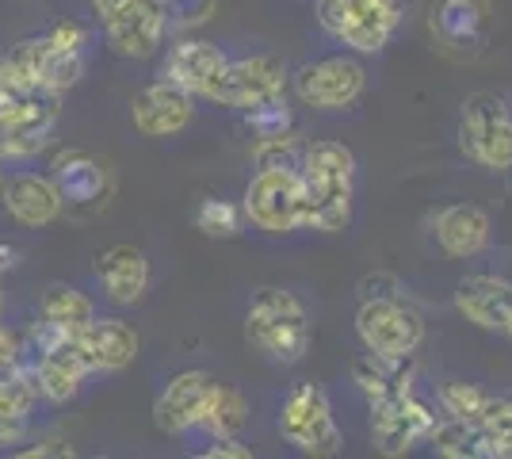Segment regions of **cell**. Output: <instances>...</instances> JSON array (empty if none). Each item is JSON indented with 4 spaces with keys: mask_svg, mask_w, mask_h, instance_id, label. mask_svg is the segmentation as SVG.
Wrapping results in <instances>:
<instances>
[{
    "mask_svg": "<svg viewBox=\"0 0 512 459\" xmlns=\"http://www.w3.org/2000/svg\"><path fill=\"white\" fill-rule=\"evenodd\" d=\"M302 192H306V230L341 234L352 222V176L356 157L341 142H314L299 161Z\"/></svg>",
    "mask_w": 512,
    "mask_h": 459,
    "instance_id": "obj_1",
    "label": "cell"
},
{
    "mask_svg": "<svg viewBox=\"0 0 512 459\" xmlns=\"http://www.w3.org/2000/svg\"><path fill=\"white\" fill-rule=\"evenodd\" d=\"M245 341L260 356H268L272 364H299L310 349L306 306L283 287L256 291L249 310H245Z\"/></svg>",
    "mask_w": 512,
    "mask_h": 459,
    "instance_id": "obj_2",
    "label": "cell"
},
{
    "mask_svg": "<svg viewBox=\"0 0 512 459\" xmlns=\"http://www.w3.org/2000/svg\"><path fill=\"white\" fill-rule=\"evenodd\" d=\"M321 27L360 54H379L398 23H402V4L398 0H318Z\"/></svg>",
    "mask_w": 512,
    "mask_h": 459,
    "instance_id": "obj_3",
    "label": "cell"
},
{
    "mask_svg": "<svg viewBox=\"0 0 512 459\" xmlns=\"http://www.w3.org/2000/svg\"><path fill=\"white\" fill-rule=\"evenodd\" d=\"M245 219L264 234L306 230V192L299 169H260L245 188Z\"/></svg>",
    "mask_w": 512,
    "mask_h": 459,
    "instance_id": "obj_4",
    "label": "cell"
},
{
    "mask_svg": "<svg viewBox=\"0 0 512 459\" xmlns=\"http://www.w3.org/2000/svg\"><path fill=\"white\" fill-rule=\"evenodd\" d=\"M459 146L486 169H512V115L490 92L470 96L459 111Z\"/></svg>",
    "mask_w": 512,
    "mask_h": 459,
    "instance_id": "obj_5",
    "label": "cell"
},
{
    "mask_svg": "<svg viewBox=\"0 0 512 459\" xmlns=\"http://www.w3.org/2000/svg\"><path fill=\"white\" fill-rule=\"evenodd\" d=\"M279 433L306 456H337L341 452V429L333 421L329 398L314 383H302L287 394L279 410Z\"/></svg>",
    "mask_w": 512,
    "mask_h": 459,
    "instance_id": "obj_6",
    "label": "cell"
},
{
    "mask_svg": "<svg viewBox=\"0 0 512 459\" xmlns=\"http://www.w3.org/2000/svg\"><path fill=\"white\" fill-rule=\"evenodd\" d=\"M50 180L58 184V196H62L65 211H73V215H96V211L107 207V199L115 196L111 165L100 161L96 153L77 150V146L54 153Z\"/></svg>",
    "mask_w": 512,
    "mask_h": 459,
    "instance_id": "obj_7",
    "label": "cell"
},
{
    "mask_svg": "<svg viewBox=\"0 0 512 459\" xmlns=\"http://www.w3.org/2000/svg\"><path fill=\"white\" fill-rule=\"evenodd\" d=\"M356 329L367 352L375 356H413L421 337H425V322L409 303L394 299H363L360 314H356Z\"/></svg>",
    "mask_w": 512,
    "mask_h": 459,
    "instance_id": "obj_8",
    "label": "cell"
},
{
    "mask_svg": "<svg viewBox=\"0 0 512 459\" xmlns=\"http://www.w3.org/2000/svg\"><path fill=\"white\" fill-rule=\"evenodd\" d=\"M58 123V96L54 92H23L0 108V157H35L46 150Z\"/></svg>",
    "mask_w": 512,
    "mask_h": 459,
    "instance_id": "obj_9",
    "label": "cell"
},
{
    "mask_svg": "<svg viewBox=\"0 0 512 459\" xmlns=\"http://www.w3.org/2000/svg\"><path fill=\"white\" fill-rule=\"evenodd\" d=\"M432 429H436V414L413 391L371 402V440L383 456H406L421 440L432 437Z\"/></svg>",
    "mask_w": 512,
    "mask_h": 459,
    "instance_id": "obj_10",
    "label": "cell"
},
{
    "mask_svg": "<svg viewBox=\"0 0 512 459\" xmlns=\"http://www.w3.org/2000/svg\"><path fill=\"white\" fill-rule=\"evenodd\" d=\"M363 81L367 73L356 58L348 54H333V58H321V62H310L295 73V92L306 108L318 111H344L360 100Z\"/></svg>",
    "mask_w": 512,
    "mask_h": 459,
    "instance_id": "obj_11",
    "label": "cell"
},
{
    "mask_svg": "<svg viewBox=\"0 0 512 459\" xmlns=\"http://www.w3.org/2000/svg\"><path fill=\"white\" fill-rule=\"evenodd\" d=\"M287 88V69L272 54H256V58H241V62H226L222 81L214 88V104L222 108L249 111L264 100H276Z\"/></svg>",
    "mask_w": 512,
    "mask_h": 459,
    "instance_id": "obj_12",
    "label": "cell"
},
{
    "mask_svg": "<svg viewBox=\"0 0 512 459\" xmlns=\"http://www.w3.org/2000/svg\"><path fill=\"white\" fill-rule=\"evenodd\" d=\"M104 31L115 54L142 62V58L157 54L169 27H165V12L157 0H127L123 8H115L104 20Z\"/></svg>",
    "mask_w": 512,
    "mask_h": 459,
    "instance_id": "obj_13",
    "label": "cell"
},
{
    "mask_svg": "<svg viewBox=\"0 0 512 459\" xmlns=\"http://www.w3.org/2000/svg\"><path fill=\"white\" fill-rule=\"evenodd\" d=\"M0 203H4V211L20 222V226H27V230L50 226V222H58L65 215L58 184L50 180V173H35V169H20V173L4 176Z\"/></svg>",
    "mask_w": 512,
    "mask_h": 459,
    "instance_id": "obj_14",
    "label": "cell"
},
{
    "mask_svg": "<svg viewBox=\"0 0 512 459\" xmlns=\"http://www.w3.org/2000/svg\"><path fill=\"white\" fill-rule=\"evenodd\" d=\"M192 92L176 88L172 81H150L146 88L134 92L130 100V119L146 138H172L192 123Z\"/></svg>",
    "mask_w": 512,
    "mask_h": 459,
    "instance_id": "obj_15",
    "label": "cell"
},
{
    "mask_svg": "<svg viewBox=\"0 0 512 459\" xmlns=\"http://www.w3.org/2000/svg\"><path fill=\"white\" fill-rule=\"evenodd\" d=\"M214 379L207 372H180L165 383V391L157 394L153 402V425L169 437H184L199 429V417H203V406L211 398Z\"/></svg>",
    "mask_w": 512,
    "mask_h": 459,
    "instance_id": "obj_16",
    "label": "cell"
},
{
    "mask_svg": "<svg viewBox=\"0 0 512 459\" xmlns=\"http://www.w3.org/2000/svg\"><path fill=\"white\" fill-rule=\"evenodd\" d=\"M222 69H226V54L214 43L180 39V43L165 54L161 77L172 81L176 88H184V92H192V96H207V100H211L218 81H222Z\"/></svg>",
    "mask_w": 512,
    "mask_h": 459,
    "instance_id": "obj_17",
    "label": "cell"
},
{
    "mask_svg": "<svg viewBox=\"0 0 512 459\" xmlns=\"http://www.w3.org/2000/svg\"><path fill=\"white\" fill-rule=\"evenodd\" d=\"M77 345L85 352L88 372H123L138 356V333L123 318H92L77 333Z\"/></svg>",
    "mask_w": 512,
    "mask_h": 459,
    "instance_id": "obj_18",
    "label": "cell"
},
{
    "mask_svg": "<svg viewBox=\"0 0 512 459\" xmlns=\"http://www.w3.org/2000/svg\"><path fill=\"white\" fill-rule=\"evenodd\" d=\"M96 280L111 303L134 306L150 287V261L138 245H111L96 257Z\"/></svg>",
    "mask_w": 512,
    "mask_h": 459,
    "instance_id": "obj_19",
    "label": "cell"
},
{
    "mask_svg": "<svg viewBox=\"0 0 512 459\" xmlns=\"http://www.w3.org/2000/svg\"><path fill=\"white\" fill-rule=\"evenodd\" d=\"M27 368L35 372L39 394H43L46 402H54V406L69 402L73 394L81 391V383H85V375H88L85 352L77 345V337H62L58 345H50V349H46L35 364H27Z\"/></svg>",
    "mask_w": 512,
    "mask_h": 459,
    "instance_id": "obj_20",
    "label": "cell"
},
{
    "mask_svg": "<svg viewBox=\"0 0 512 459\" xmlns=\"http://www.w3.org/2000/svg\"><path fill=\"white\" fill-rule=\"evenodd\" d=\"M455 306L478 329L505 333L512 318V284L501 276H467L455 291Z\"/></svg>",
    "mask_w": 512,
    "mask_h": 459,
    "instance_id": "obj_21",
    "label": "cell"
},
{
    "mask_svg": "<svg viewBox=\"0 0 512 459\" xmlns=\"http://www.w3.org/2000/svg\"><path fill=\"white\" fill-rule=\"evenodd\" d=\"M432 35L448 50H478L482 35H486V12L482 0H440L432 8Z\"/></svg>",
    "mask_w": 512,
    "mask_h": 459,
    "instance_id": "obj_22",
    "label": "cell"
},
{
    "mask_svg": "<svg viewBox=\"0 0 512 459\" xmlns=\"http://www.w3.org/2000/svg\"><path fill=\"white\" fill-rule=\"evenodd\" d=\"M436 238H440L448 257H474L490 241V215L482 207H470V203L444 207L436 215Z\"/></svg>",
    "mask_w": 512,
    "mask_h": 459,
    "instance_id": "obj_23",
    "label": "cell"
},
{
    "mask_svg": "<svg viewBox=\"0 0 512 459\" xmlns=\"http://www.w3.org/2000/svg\"><path fill=\"white\" fill-rule=\"evenodd\" d=\"M352 379L367 394V402H379L390 394L413 391L417 368H413V356H375V352H367L360 360H352Z\"/></svg>",
    "mask_w": 512,
    "mask_h": 459,
    "instance_id": "obj_24",
    "label": "cell"
},
{
    "mask_svg": "<svg viewBox=\"0 0 512 459\" xmlns=\"http://www.w3.org/2000/svg\"><path fill=\"white\" fill-rule=\"evenodd\" d=\"M39 318L50 322L62 337H77L96 318V306H92L85 291H77L73 284H50L39 295Z\"/></svg>",
    "mask_w": 512,
    "mask_h": 459,
    "instance_id": "obj_25",
    "label": "cell"
},
{
    "mask_svg": "<svg viewBox=\"0 0 512 459\" xmlns=\"http://www.w3.org/2000/svg\"><path fill=\"white\" fill-rule=\"evenodd\" d=\"M249 425V402L245 394L230 387V383H218L214 379L211 398L203 406V417H199V429L211 433V437H237L241 429Z\"/></svg>",
    "mask_w": 512,
    "mask_h": 459,
    "instance_id": "obj_26",
    "label": "cell"
},
{
    "mask_svg": "<svg viewBox=\"0 0 512 459\" xmlns=\"http://www.w3.org/2000/svg\"><path fill=\"white\" fill-rule=\"evenodd\" d=\"M81 77H85V50L58 46L50 35H46L43 54H39V88H43V92H54V96H62V92H69Z\"/></svg>",
    "mask_w": 512,
    "mask_h": 459,
    "instance_id": "obj_27",
    "label": "cell"
},
{
    "mask_svg": "<svg viewBox=\"0 0 512 459\" xmlns=\"http://www.w3.org/2000/svg\"><path fill=\"white\" fill-rule=\"evenodd\" d=\"M478 459H512V402L493 398L478 421Z\"/></svg>",
    "mask_w": 512,
    "mask_h": 459,
    "instance_id": "obj_28",
    "label": "cell"
},
{
    "mask_svg": "<svg viewBox=\"0 0 512 459\" xmlns=\"http://www.w3.org/2000/svg\"><path fill=\"white\" fill-rule=\"evenodd\" d=\"M440 406L455 421H474L478 425L486 417V410L493 406V394H486L474 383H444L440 387Z\"/></svg>",
    "mask_w": 512,
    "mask_h": 459,
    "instance_id": "obj_29",
    "label": "cell"
},
{
    "mask_svg": "<svg viewBox=\"0 0 512 459\" xmlns=\"http://www.w3.org/2000/svg\"><path fill=\"white\" fill-rule=\"evenodd\" d=\"M428 444L448 459H478V425L474 421H455V417H448L444 425L436 421Z\"/></svg>",
    "mask_w": 512,
    "mask_h": 459,
    "instance_id": "obj_30",
    "label": "cell"
},
{
    "mask_svg": "<svg viewBox=\"0 0 512 459\" xmlns=\"http://www.w3.org/2000/svg\"><path fill=\"white\" fill-rule=\"evenodd\" d=\"M39 398H43V394H39L35 372L23 364L20 372L12 375V379H4V383H0V414L16 417V421H27Z\"/></svg>",
    "mask_w": 512,
    "mask_h": 459,
    "instance_id": "obj_31",
    "label": "cell"
},
{
    "mask_svg": "<svg viewBox=\"0 0 512 459\" xmlns=\"http://www.w3.org/2000/svg\"><path fill=\"white\" fill-rule=\"evenodd\" d=\"M245 127L256 138H283V134H295V111L283 96H276V100H264L245 111Z\"/></svg>",
    "mask_w": 512,
    "mask_h": 459,
    "instance_id": "obj_32",
    "label": "cell"
},
{
    "mask_svg": "<svg viewBox=\"0 0 512 459\" xmlns=\"http://www.w3.org/2000/svg\"><path fill=\"white\" fill-rule=\"evenodd\" d=\"M195 226L207 238H237L241 234V207L230 199H203L195 211Z\"/></svg>",
    "mask_w": 512,
    "mask_h": 459,
    "instance_id": "obj_33",
    "label": "cell"
},
{
    "mask_svg": "<svg viewBox=\"0 0 512 459\" xmlns=\"http://www.w3.org/2000/svg\"><path fill=\"white\" fill-rule=\"evenodd\" d=\"M253 157L260 169H299L302 150L295 134H283V138H256Z\"/></svg>",
    "mask_w": 512,
    "mask_h": 459,
    "instance_id": "obj_34",
    "label": "cell"
},
{
    "mask_svg": "<svg viewBox=\"0 0 512 459\" xmlns=\"http://www.w3.org/2000/svg\"><path fill=\"white\" fill-rule=\"evenodd\" d=\"M161 12H165V27L172 31H188V27H199V23L211 20L214 0H157Z\"/></svg>",
    "mask_w": 512,
    "mask_h": 459,
    "instance_id": "obj_35",
    "label": "cell"
},
{
    "mask_svg": "<svg viewBox=\"0 0 512 459\" xmlns=\"http://www.w3.org/2000/svg\"><path fill=\"white\" fill-rule=\"evenodd\" d=\"M23 364H27V360H23V337L16 329L0 326V383L12 379Z\"/></svg>",
    "mask_w": 512,
    "mask_h": 459,
    "instance_id": "obj_36",
    "label": "cell"
},
{
    "mask_svg": "<svg viewBox=\"0 0 512 459\" xmlns=\"http://www.w3.org/2000/svg\"><path fill=\"white\" fill-rule=\"evenodd\" d=\"M363 299H394L398 295V280L390 272H375V276H363L360 284Z\"/></svg>",
    "mask_w": 512,
    "mask_h": 459,
    "instance_id": "obj_37",
    "label": "cell"
},
{
    "mask_svg": "<svg viewBox=\"0 0 512 459\" xmlns=\"http://www.w3.org/2000/svg\"><path fill=\"white\" fill-rule=\"evenodd\" d=\"M50 39H54V43H58V46H69V50H85L88 31H85V23L65 20V23H58V27L50 31Z\"/></svg>",
    "mask_w": 512,
    "mask_h": 459,
    "instance_id": "obj_38",
    "label": "cell"
},
{
    "mask_svg": "<svg viewBox=\"0 0 512 459\" xmlns=\"http://www.w3.org/2000/svg\"><path fill=\"white\" fill-rule=\"evenodd\" d=\"M20 459H46V456H58V459H65V456H77L65 440H58V437H46V440H39V444H31V448H20L16 452Z\"/></svg>",
    "mask_w": 512,
    "mask_h": 459,
    "instance_id": "obj_39",
    "label": "cell"
},
{
    "mask_svg": "<svg viewBox=\"0 0 512 459\" xmlns=\"http://www.w3.org/2000/svg\"><path fill=\"white\" fill-rule=\"evenodd\" d=\"M203 456L207 459H249L253 452H249L237 437H214L211 448H203Z\"/></svg>",
    "mask_w": 512,
    "mask_h": 459,
    "instance_id": "obj_40",
    "label": "cell"
},
{
    "mask_svg": "<svg viewBox=\"0 0 512 459\" xmlns=\"http://www.w3.org/2000/svg\"><path fill=\"white\" fill-rule=\"evenodd\" d=\"M23 433H27V421H16V417L0 414V444H16Z\"/></svg>",
    "mask_w": 512,
    "mask_h": 459,
    "instance_id": "obj_41",
    "label": "cell"
},
{
    "mask_svg": "<svg viewBox=\"0 0 512 459\" xmlns=\"http://www.w3.org/2000/svg\"><path fill=\"white\" fill-rule=\"evenodd\" d=\"M123 4H127V0H92V8H96L100 20H107V16H111L115 8H123Z\"/></svg>",
    "mask_w": 512,
    "mask_h": 459,
    "instance_id": "obj_42",
    "label": "cell"
},
{
    "mask_svg": "<svg viewBox=\"0 0 512 459\" xmlns=\"http://www.w3.org/2000/svg\"><path fill=\"white\" fill-rule=\"evenodd\" d=\"M16 261H20V253H16L12 245L0 241V272H4V268H16Z\"/></svg>",
    "mask_w": 512,
    "mask_h": 459,
    "instance_id": "obj_43",
    "label": "cell"
},
{
    "mask_svg": "<svg viewBox=\"0 0 512 459\" xmlns=\"http://www.w3.org/2000/svg\"><path fill=\"white\" fill-rule=\"evenodd\" d=\"M8 100H16V96H8V88L0 85V108H4V104H8Z\"/></svg>",
    "mask_w": 512,
    "mask_h": 459,
    "instance_id": "obj_44",
    "label": "cell"
},
{
    "mask_svg": "<svg viewBox=\"0 0 512 459\" xmlns=\"http://www.w3.org/2000/svg\"><path fill=\"white\" fill-rule=\"evenodd\" d=\"M0 318H4V287H0Z\"/></svg>",
    "mask_w": 512,
    "mask_h": 459,
    "instance_id": "obj_45",
    "label": "cell"
},
{
    "mask_svg": "<svg viewBox=\"0 0 512 459\" xmlns=\"http://www.w3.org/2000/svg\"><path fill=\"white\" fill-rule=\"evenodd\" d=\"M0 188H4V157H0Z\"/></svg>",
    "mask_w": 512,
    "mask_h": 459,
    "instance_id": "obj_46",
    "label": "cell"
},
{
    "mask_svg": "<svg viewBox=\"0 0 512 459\" xmlns=\"http://www.w3.org/2000/svg\"><path fill=\"white\" fill-rule=\"evenodd\" d=\"M505 333H509V337H512V318H509V326H505Z\"/></svg>",
    "mask_w": 512,
    "mask_h": 459,
    "instance_id": "obj_47",
    "label": "cell"
}]
</instances>
